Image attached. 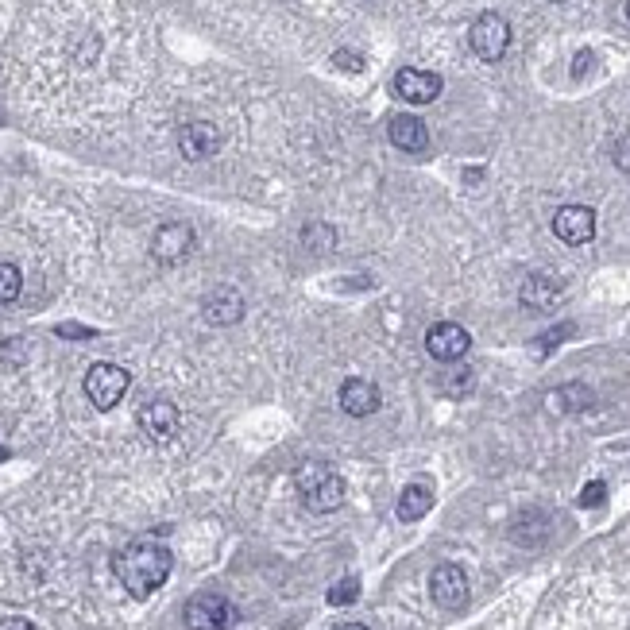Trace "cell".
<instances>
[{"mask_svg":"<svg viewBox=\"0 0 630 630\" xmlns=\"http://www.w3.org/2000/svg\"><path fill=\"white\" fill-rule=\"evenodd\" d=\"M171 569H174L171 549L159 542H151V538L124 545V549L113 557L116 580H120V584L128 588V596H136V600H147L151 592H159V588L167 584Z\"/></svg>","mask_w":630,"mask_h":630,"instance_id":"cell-1","label":"cell"},{"mask_svg":"<svg viewBox=\"0 0 630 630\" xmlns=\"http://www.w3.org/2000/svg\"><path fill=\"white\" fill-rule=\"evenodd\" d=\"M294 484H298V495L306 503V511L314 515H329L344 503V480L341 472H333L329 464L321 460H306L298 472H294Z\"/></svg>","mask_w":630,"mask_h":630,"instance_id":"cell-2","label":"cell"},{"mask_svg":"<svg viewBox=\"0 0 630 630\" xmlns=\"http://www.w3.org/2000/svg\"><path fill=\"white\" fill-rule=\"evenodd\" d=\"M468 43H472V51L484 58V62H499V58L507 55V47H511V24L499 12H484V16L472 20Z\"/></svg>","mask_w":630,"mask_h":630,"instance_id":"cell-3","label":"cell"},{"mask_svg":"<svg viewBox=\"0 0 630 630\" xmlns=\"http://www.w3.org/2000/svg\"><path fill=\"white\" fill-rule=\"evenodd\" d=\"M186 630H229L232 627V603L217 592H198L182 607Z\"/></svg>","mask_w":630,"mask_h":630,"instance_id":"cell-4","label":"cell"},{"mask_svg":"<svg viewBox=\"0 0 630 630\" xmlns=\"http://www.w3.org/2000/svg\"><path fill=\"white\" fill-rule=\"evenodd\" d=\"M128 383H132V375L124 372L120 364H93L86 375V395L97 410H113L116 402L124 399Z\"/></svg>","mask_w":630,"mask_h":630,"instance_id":"cell-5","label":"cell"},{"mask_svg":"<svg viewBox=\"0 0 630 630\" xmlns=\"http://www.w3.org/2000/svg\"><path fill=\"white\" fill-rule=\"evenodd\" d=\"M468 348H472V337L457 321H437V325H430V333H426V352H430L433 360H441V364H460Z\"/></svg>","mask_w":630,"mask_h":630,"instance_id":"cell-6","label":"cell"},{"mask_svg":"<svg viewBox=\"0 0 630 630\" xmlns=\"http://www.w3.org/2000/svg\"><path fill=\"white\" fill-rule=\"evenodd\" d=\"M194 252V229L186 221H171V225H159L151 236V256L159 263H182V259Z\"/></svg>","mask_w":630,"mask_h":630,"instance_id":"cell-7","label":"cell"},{"mask_svg":"<svg viewBox=\"0 0 630 630\" xmlns=\"http://www.w3.org/2000/svg\"><path fill=\"white\" fill-rule=\"evenodd\" d=\"M553 232H557L561 244L580 248V244H588L596 236V213L588 205H561L557 217H553Z\"/></svg>","mask_w":630,"mask_h":630,"instance_id":"cell-8","label":"cell"},{"mask_svg":"<svg viewBox=\"0 0 630 630\" xmlns=\"http://www.w3.org/2000/svg\"><path fill=\"white\" fill-rule=\"evenodd\" d=\"M430 596L445 611H460L468 603V576L460 565H437L430 576Z\"/></svg>","mask_w":630,"mask_h":630,"instance_id":"cell-9","label":"cell"},{"mask_svg":"<svg viewBox=\"0 0 630 630\" xmlns=\"http://www.w3.org/2000/svg\"><path fill=\"white\" fill-rule=\"evenodd\" d=\"M395 93L406 105H430L441 97V78L433 70H418V66H402L395 74Z\"/></svg>","mask_w":630,"mask_h":630,"instance_id":"cell-10","label":"cell"},{"mask_svg":"<svg viewBox=\"0 0 630 630\" xmlns=\"http://www.w3.org/2000/svg\"><path fill=\"white\" fill-rule=\"evenodd\" d=\"M217 147H221L217 124H209V120H190V124H182V132H178V151H182L190 163H201V159L217 155Z\"/></svg>","mask_w":630,"mask_h":630,"instance_id":"cell-11","label":"cell"},{"mask_svg":"<svg viewBox=\"0 0 630 630\" xmlns=\"http://www.w3.org/2000/svg\"><path fill=\"white\" fill-rule=\"evenodd\" d=\"M387 136H391V144L399 147V151H410V155L426 151V144H430V128H426L418 116H410V113L391 116V124H387Z\"/></svg>","mask_w":630,"mask_h":630,"instance_id":"cell-12","label":"cell"},{"mask_svg":"<svg viewBox=\"0 0 630 630\" xmlns=\"http://www.w3.org/2000/svg\"><path fill=\"white\" fill-rule=\"evenodd\" d=\"M341 410L348 418H368L379 410V387L372 379H348L341 387Z\"/></svg>","mask_w":630,"mask_h":630,"instance_id":"cell-13","label":"cell"},{"mask_svg":"<svg viewBox=\"0 0 630 630\" xmlns=\"http://www.w3.org/2000/svg\"><path fill=\"white\" fill-rule=\"evenodd\" d=\"M140 426H144L147 437H155V441H167L178 433V406L167 399H151L140 410Z\"/></svg>","mask_w":630,"mask_h":630,"instance_id":"cell-14","label":"cell"},{"mask_svg":"<svg viewBox=\"0 0 630 630\" xmlns=\"http://www.w3.org/2000/svg\"><path fill=\"white\" fill-rule=\"evenodd\" d=\"M201 314H205L209 325H236V321L244 317V298H240L236 290L221 287V290H213V294L205 298Z\"/></svg>","mask_w":630,"mask_h":630,"instance_id":"cell-15","label":"cell"},{"mask_svg":"<svg viewBox=\"0 0 630 630\" xmlns=\"http://www.w3.org/2000/svg\"><path fill=\"white\" fill-rule=\"evenodd\" d=\"M522 306L526 310H553L557 302H561V283L557 279H549V275H530L526 283H522Z\"/></svg>","mask_w":630,"mask_h":630,"instance_id":"cell-16","label":"cell"},{"mask_svg":"<svg viewBox=\"0 0 630 630\" xmlns=\"http://www.w3.org/2000/svg\"><path fill=\"white\" fill-rule=\"evenodd\" d=\"M433 511V484L430 480H414L399 495V518L402 522H418Z\"/></svg>","mask_w":630,"mask_h":630,"instance_id":"cell-17","label":"cell"},{"mask_svg":"<svg viewBox=\"0 0 630 630\" xmlns=\"http://www.w3.org/2000/svg\"><path fill=\"white\" fill-rule=\"evenodd\" d=\"M545 534H549V518L542 511H526V515L515 518V526H511V538L518 545H542Z\"/></svg>","mask_w":630,"mask_h":630,"instance_id":"cell-18","label":"cell"},{"mask_svg":"<svg viewBox=\"0 0 630 630\" xmlns=\"http://www.w3.org/2000/svg\"><path fill=\"white\" fill-rule=\"evenodd\" d=\"M545 402H549V410H557V414H576V410L592 406V395H588V387L569 383V387H557Z\"/></svg>","mask_w":630,"mask_h":630,"instance_id":"cell-19","label":"cell"},{"mask_svg":"<svg viewBox=\"0 0 630 630\" xmlns=\"http://www.w3.org/2000/svg\"><path fill=\"white\" fill-rule=\"evenodd\" d=\"M20 287H24V275L16 263H0V306L4 302H16L20 298Z\"/></svg>","mask_w":630,"mask_h":630,"instance_id":"cell-20","label":"cell"},{"mask_svg":"<svg viewBox=\"0 0 630 630\" xmlns=\"http://www.w3.org/2000/svg\"><path fill=\"white\" fill-rule=\"evenodd\" d=\"M352 600H360V580L356 576H344L341 584L329 588V607H348Z\"/></svg>","mask_w":630,"mask_h":630,"instance_id":"cell-21","label":"cell"},{"mask_svg":"<svg viewBox=\"0 0 630 630\" xmlns=\"http://www.w3.org/2000/svg\"><path fill=\"white\" fill-rule=\"evenodd\" d=\"M569 337H573V325H557L549 337H538V341H534V352H549V348H557V344L569 341Z\"/></svg>","mask_w":630,"mask_h":630,"instance_id":"cell-22","label":"cell"},{"mask_svg":"<svg viewBox=\"0 0 630 630\" xmlns=\"http://www.w3.org/2000/svg\"><path fill=\"white\" fill-rule=\"evenodd\" d=\"M603 499H607V484L603 480H592L580 491V507H603Z\"/></svg>","mask_w":630,"mask_h":630,"instance_id":"cell-23","label":"cell"},{"mask_svg":"<svg viewBox=\"0 0 630 630\" xmlns=\"http://www.w3.org/2000/svg\"><path fill=\"white\" fill-rule=\"evenodd\" d=\"M615 163H619V171L630 174V136H623V140L615 144Z\"/></svg>","mask_w":630,"mask_h":630,"instance_id":"cell-24","label":"cell"},{"mask_svg":"<svg viewBox=\"0 0 630 630\" xmlns=\"http://www.w3.org/2000/svg\"><path fill=\"white\" fill-rule=\"evenodd\" d=\"M0 630H35V623L24 615H8V619H0Z\"/></svg>","mask_w":630,"mask_h":630,"instance_id":"cell-25","label":"cell"},{"mask_svg":"<svg viewBox=\"0 0 630 630\" xmlns=\"http://www.w3.org/2000/svg\"><path fill=\"white\" fill-rule=\"evenodd\" d=\"M337 66H344V70H364V58L360 55H348V51H337V58H333Z\"/></svg>","mask_w":630,"mask_h":630,"instance_id":"cell-26","label":"cell"},{"mask_svg":"<svg viewBox=\"0 0 630 630\" xmlns=\"http://www.w3.org/2000/svg\"><path fill=\"white\" fill-rule=\"evenodd\" d=\"M58 337H93V329H86V325H58Z\"/></svg>","mask_w":630,"mask_h":630,"instance_id":"cell-27","label":"cell"},{"mask_svg":"<svg viewBox=\"0 0 630 630\" xmlns=\"http://www.w3.org/2000/svg\"><path fill=\"white\" fill-rule=\"evenodd\" d=\"M588 66H592V55L584 51V55H580V58H576V62H573V74H576V78H580V74H584Z\"/></svg>","mask_w":630,"mask_h":630,"instance_id":"cell-28","label":"cell"},{"mask_svg":"<svg viewBox=\"0 0 630 630\" xmlns=\"http://www.w3.org/2000/svg\"><path fill=\"white\" fill-rule=\"evenodd\" d=\"M337 630H372V627H364V623H341Z\"/></svg>","mask_w":630,"mask_h":630,"instance_id":"cell-29","label":"cell"},{"mask_svg":"<svg viewBox=\"0 0 630 630\" xmlns=\"http://www.w3.org/2000/svg\"><path fill=\"white\" fill-rule=\"evenodd\" d=\"M0 460H8V449H0Z\"/></svg>","mask_w":630,"mask_h":630,"instance_id":"cell-30","label":"cell"},{"mask_svg":"<svg viewBox=\"0 0 630 630\" xmlns=\"http://www.w3.org/2000/svg\"><path fill=\"white\" fill-rule=\"evenodd\" d=\"M627 20H630V0H627Z\"/></svg>","mask_w":630,"mask_h":630,"instance_id":"cell-31","label":"cell"},{"mask_svg":"<svg viewBox=\"0 0 630 630\" xmlns=\"http://www.w3.org/2000/svg\"><path fill=\"white\" fill-rule=\"evenodd\" d=\"M553 4H565V0H553Z\"/></svg>","mask_w":630,"mask_h":630,"instance_id":"cell-32","label":"cell"}]
</instances>
